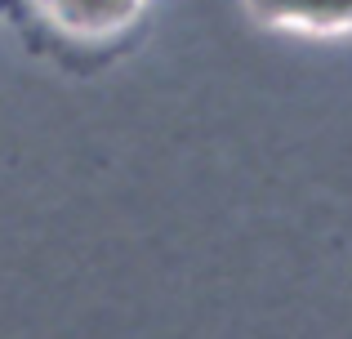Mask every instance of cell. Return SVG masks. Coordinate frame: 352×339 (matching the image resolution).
I'll return each instance as SVG.
<instances>
[{"mask_svg":"<svg viewBox=\"0 0 352 339\" xmlns=\"http://www.w3.org/2000/svg\"><path fill=\"white\" fill-rule=\"evenodd\" d=\"M32 5L54 23V32L98 45V41H112V36L129 32L143 0H32Z\"/></svg>","mask_w":352,"mask_h":339,"instance_id":"cell-1","label":"cell"},{"mask_svg":"<svg viewBox=\"0 0 352 339\" xmlns=\"http://www.w3.org/2000/svg\"><path fill=\"white\" fill-rule=\"evenodd\" d=\"M250 14L267 27L312 36H344L352 32V0H245Z\"/></svg>","mask_w":352,"mask_h":339,"instance_id":"cell-2","label":"cell"}]
</instances>
